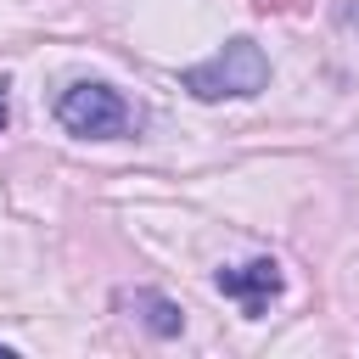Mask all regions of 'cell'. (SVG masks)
I'll return each mask as SVG.
<instances>
[{
	"mask_svg": "<svg viewBox=\"0 0 359 359\" xmlns=\"http://www.w3.org/2000/svg\"><path fill=\"white\" fill-rule=\"evenodd\" d=\"M180 84L196 95V101H224V95H258L269 84V56L252 45V39H230L219 56L196 62L180 73Z\"/></svg>",
	"mask_w": 359,
	"mask_h": 359,
	"instance_id": "1",
	"label": "cell"
},
{
	"mask_svg": "<svg viewBox=\"0 0 359 359\" xmlns=\"http://www.w3.org/2000/svg\"><path fill=\"white\" fill-rule=\"evenodd\" d=\"M56 118H62L67 135H84V140H118L135 123L129 101L112 84H67L62 101H56Z\"/></svg>",
	"mask_w": 359,
	"mask_h": 359,
	"instance_id": "2",
	"label": "cell"
},
{
	"mask_svg": "<svg viewBox=\"0 0 359 359\" xmlns=\"http://www.w3.org/2000/svg\"><path fill=\"white\" fill-rule=\"evenodd\" d=\"M213 286L224 292V297H236L241 303V314H264L269 309V297L280 292V264L275 258H252V264H236V269H219L213 275Z\"/></svg>",
	"mask_w": 359,
	"mask_h": 359,
	"instance_id": "3",
	"label": "cell"
},
{
	"mask_svg": "<svg viewBox=\"0 0 359 359\" xmlns=\"http://www.w3.org/2000/svg\"><path fill=\"white\" fill-rule=\"evenodd\" d=\"M123 309H135V314H140V325H146L151 337H180V331H185L180 303H174V297H163V292H123Z\"/></svg>",
	"mask_w": 359,
	"mask_h": 359,
	"instance_id": "4",
	"label": "cell"
},
{
	"mask_svg": "<svg viewBox=\"0 0 359 359\" xmlns=\"http://www.w3.org/2000/svg\"><path fill=\"white\" fill-rule=\"evenodd\" d=\"M258 11H303V0H258Z\"/></svg>",
	"mask_w": 359,
	"mask_h": 359,
	"instance_id": "5",
	"label": "cell"
},
{
	"mask_svg": "<svg viewBox=\"0 0 359 359\" xmlns=\"http://www.w3.org/2000/svg\"><path fill=\"white\" fill-rule=\"evenodd\" d=\"M0 129H6V79H0Z\"/></svg>",
	"mask_w": 359,
	"mask_h": 359,
	"instance_id": "6",
	"label": "cell"
},
{
	"mask_svg": "<svg viewBox=\"0 0 359 359\" xmlns=\"http://www.w3.org/2000/svg\"><path fill=\"white\" fill-rule=\"evenodd\" d=\"M0 359H17V353H11V348H0Z\"/></svg>",
	"mask_w": 359,
	"mask_h": 359,
	"instance_id": "7",
	"label": "cell"
}]
</instances>
